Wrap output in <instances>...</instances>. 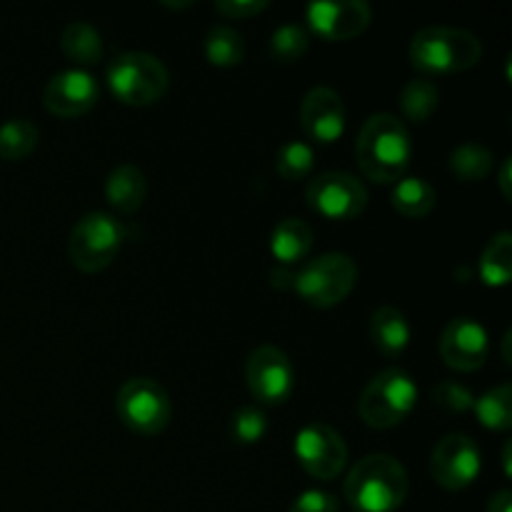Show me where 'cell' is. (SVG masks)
Wrapping results in <instances>:
<instances>
[{"label":"cell","instance_id":"6da1fadb","mask_svg":"<svg viewBox=\"0 0 512 512\" xmlns=\"http://www.w3.org/2000/svg\"><path fill=\"white\" fill-rule=\"evenodd\" d=\"M355 158L365 178L373 183H398L413 160V138L408 125L390 113L370 115L358 133Z\"/></svg>","mask_w":512,"mask_h":512},{"label":"cell","instance_id":"7a4b0ae2","mask_svg":"<svg viewBox=\"0 0 512 512\" xmlns=\"http://www.w3.org/2000/svg\"><path fill=\"white\" fill-rule=\"evenodd\" d=\"M408 493V473L393 455H365L345 478V500L358 512H395L403 508Z\"/></svg>","mask_w":512,"mask_h":512},{"label":"cell","instance_id":"3957f363","mask_svg":"<svg viewBox=\"0 0 512 512\" xmlns=\"http://www.w3.org/2000/svg\"><path fill=\"white\" fill-rule=\"evenodd\" d=\"M408 58L413 68L423 73V78L433 80L475 68L483 58V43L470 30L430 25L413 35Z\"/></svg>","mask_w":512,"mask_h":512},{"label":"cell","instance_id":"277c9868","mask_svg":"<svg viewBox=\"0 0 512 512\" xmlns=\"http://www.w3.org/2000/svg\"><path fill=\"white\" fill-rule=\"evenodd\" d=\"M418 405V385L405 370L388 368L365 385L358 413L368 428L390 430L408 420Z\"/></svg>","mask_w":512,"mask_h":512},{"label":"cell","instance_id":"5b68a950","mask_svg":"<svg viewBox=\"0 0 512 512\" xmlns=\"http://www.w3.org/2000/svg\"><path fill=\"white\" fill-rule=\"evenodd\" d=\"M170 75L163 60L150 53H123L108 65V88L123 105L145 108L168 93Z\"/></svg>","mask_w":512,"mask_h":512},{"label":"cell","instance_id":"8992f818","mask_svg":"<svg viewBox=\"0 0 512 512\" xmlns=\"http://www.w3.org/2000/svg\"><path fill=\"white\" fill-rule=\"evenodd\" d=\"M358 285V265L345 253H325L295 273L293 290L313 308H335Z\"/></svg>","mask_w":512,"mask_h":512},{"label":"cell","instance_id":"52a82bcc","mask_svg":"<svg viewBox=\"0 0 512 512\" xmlns=\"http://www.w3.org/2000/svg\"><path fill=\"white\" fill-rule=\"evenodd\" d=\"M120 423L138 435H158L173 420V400L153 378H130L115 395Z\"/></svg>","mask_w":512,"mask_h":512},{"label":"cell","instance_id":"ba28073f","mask_svg":"<svg viewBox=\"0 0 512 512\" xmlns=\"http://www.w3.org/2000/svg\"><path fill=\"white\" fill-rule=\"evenodd\" d=\"M125 230L105 213H88L73 225L68 238V258L83 273H100L118 258Z\"/></svg>","mask_w":512,"mask_h":512},{"label":"cell","instance_id":"9c48e42d","mask_svg":"<svg viewBox=\"0 0 512 512\" xmlns=\"http://www.w3.org/2000/svg\"><path fill=\"white\" fill-rule=\"evenodd\" d=\"M305 200H308V208L320 218L348 223V220L360 218L368 208V188L355 175L330 170L310 180L305 188Z\"/></svg>","mask_w":512,"mask_h":512},{"label":"cell","instance_id":"30bf717a","mask_svg":"<svg viewBox=\"0 0 512 512\" xmlns=\"http://www.w3.org/2000/svg\"><path fill=\"white\" fill-rule=\"evenodd\" d=\"M295 458L315 480H335L348 465V445L343 435L325 423H308L295 435Z\"/></svg>","mask_w":512,"mask_h":512},{"label":"cell","instance_id":"8fae6325","mask_svg":"<svg viewBox=\"0 0 512 512\" xmlns=\"http://www.w3.org/2000/svg\"><path fill=\"white\" fill-rule=\"evenodd\" d=\"M245 383L263 405H283L295 390V368L275 345H260L245 360Z\"/></svg>","mask_w":512,"mask_h":512},{"label":"cell","instance_id":"7c38bea8","mask_svg":"<svg viewBox=\"0 0 512 512\" xmlns=\"http://www.w3.org/2000/svg\"><path fill=\"white\" fill-rule=\"evenodd\" d=\"M480 465V448L463 433L445 435L430 455V473L445 490H465L473 485L480 475Z\"/></svg>","mask_w":512,"mask_h":512},{"label":"cell","instance_id":"4fadbf2b","mask_svg":"<svg viewBox=\"0 0 512 512\" xmlns=\"http://www.w3.org/2000/svg\"><path fill=\"white\" fill-rule=\"evenodd\" d=\"M305 20L320 40L345 43L368 30V25L373 23V10L365 0H340V3L320 0L305 8Z\"/></svg>","mask_w":512,"mask_h":512},{"label":"cell","instance_id":"5bb4252c","mask_svg":"<svg viewBox=\"0 0 512 512\" xmlns=\"http://www.w3.org/2000/svg\"><path fill=\"white\" fill-rule=\"evenodd\" d=\"M488 330L475 318H453L440 335V358L458 373H475L488 363Z\"/></svg>","mask_w":512,"mask_h":512},{"label":"cell","instance_id":"9a60e30c","mask_svg":"<svg viewBox=\"0 0 512 512\" xmlns=\"http://www.w3.org/2000/svg\"><path fill=\"white\" fill-rule=\"evenodd\" d=\"M98 98V80L88 70L70 68L48 80L43 93V105L50 115L68 120L90 113L98 105Z\"/></svg>","mask_w":512,"mask_h":512},{"label":"cell","instance_id":"2e32d148","mask_svg":"<svg viewBox=\"0 0 512 512\" xmlns=\"http://www.w3.org/2000/svg\"><path fill=\"white\" fill-rule=\"evenodd\" d=\"M300 125L315 143H338L345 133V103L338 90L325 85L308 90L300 105Z\"/></svg>","mask_w":512,"mask_h":512},{"label":"cell","instance_id":"e0dca14e","mask_svg":"<svg viewBox=\"0 0 512 512\" xmlns=\"http://www.w3.org/2000/svg\"><path fill=\"white\" fill-rule=\"evenodd\" d=\"M315 243V233L303 218H283L270 233V253L283 268L303 263Z\"/></svg>","mask_w":512,"mask_h":512},{"label":"cell","instance_id":"ac0fdd59","mask_svg":"<svg viewBox=\"0 0 512 512\" xmlns=\"http://www.w3.org/2000/svg\"><path fill=\"white\" fill-rule=\"evenodd\" d=\"M370 340L375 348L385 355V358H398L405 348L410 345V323L398 308L393 305H380L373 315H370L368 325Z\"/></svg>","mask_w":512,"mask_h":512},{"label":"cell","instance_id":"d6986e66","mask_svg":"<svg viewBox=\"0 0 512 512\" xmlns=\"http://www.w3.org/2000/svg\"><path fill=\"white\" fill-rule=\"evenodd\" d=\"M145 195H148V183H145V175L140 173V168H135V165H118V168L105 178V200H108L118 213H138L145 203Z\"/></svg>","mask_w":512,"mask_h":512},{"label":"cell","instance_id":"ffe728a7","mask_svg":"<svg viewBox=\"0 0 512 512\" xmlns=\"http://www.w3.org/2000/svg\"><path fill=\"white\" fill-rule=\"evenodd\" d=\"M390 203L403 218H425L435 208V188L420 175H403L393 183Z\"/></svg>","mask_w":512,"mask_h":512},{"label":"cell","instance_id":"44dd1931","mask_svg":"<svg viewBox=\"0 0 512 512\" xmlns=\"http://www.w3.org/2000/svg\"><path fill=\"white\" fill-rule=\"evenodd\" d=\"M60 48H63L65 58L78 63L83 70L88 65L100 63L105 50L98 30L90 23H83V20H75V23L65 25L63 35H60Z\"/></svg>","mask_w":512,"mask_h":512},{"label":"cell","instance_id":"7402d4cb","mask_svg":"<svg viewBox=\"0 0 512 512\" xmlns=\"http://www.w3.org/2000/svg\"><path fill=\"white\" fill-rule=\"evenodd\" d=\"M480 280L488 288H505L512 278V233L493 235L480 255Z\"/></svg>","mask_w":512,"mask_h":512},{"label":"cell","instance_id":"603a6c76","mask_svg":"<svg viewBox=\"0 0 512 512\" xmlns=\"http://www.w3.org/2000/svg\"><path fill=\"white\" fill-rule=\"evenodd\" d=\"M205 58L215 68H235L245 58V40L230 25H213L205 35Z\"/></svg>","mask_w":512,"mask_h":512},{"label":"cell","instance_id":"cb8c5ba5","mask_svg":"<svg viewBox=\"0 0 512 512\" xmlns=\"http://www.w3.org/2000/svg\"><path fill=\"white\" fill-rule=\"evenodd\" d=\"M448 168L460 183H480L493 170V150L480 143H463L450 153Z\"/></svg>","mask_w":512,"mask_h":512},{"label":"cell","instance_id":"d4e9b609","mask_svg":"<svg viewBox=\"0 0 512 512\" xmlns=\"http://www.w3.org/2000/svg\"><path fill=\"white\" fill-rule=\"evenodd\" d=\"M440 90L430 78H415L400 93V110L408 123H425L438 110ZM403 120V123H405Z\"/></svg>","mask_w":512,"mask_h":512},{"label":"cell","instance_id":"484cf974","mask_svg":"<svg viewBox=\"0 0 512 512\" xmlns=\"http://www.w3.org/2000/svg\"><path fill=\"white\" fill-rule=\"evenodd\" d=\"M475 415H478L480 425L488 430H503L512 428V388L510 385H498V388L488 390L485 395L475 398L473 403Z\"/></svg>","mask_w":512,"mask_h":512},{"label":"cell","instance_id":"4316f807","mask_svg":"<svg viewBox=\"0 0 512 512\" xmlns=\"http://www.w3.org/2000/svg\"><path fill=\"white\" fill-rule=\"evenodd\" d=\"M38 128L25 118H13L0 125V158L23 160L38 145Z\"/></svg>","mask_w":512,"mask_h":512},{"label":"cell","instance_id":"83f0119b","mask_svg":"<svg viewBox=\"0 0 512 512\" xmlns=\"http://www.w3.org/2000/svg\"><path fill=\"white\" fill-rule=\"evenodd\" d=\"M315 165V150L305 140H290L275 155V170L283 180L295 183V180H305L313 173Z\"/></svg>","mask_w":512,"mask_h":512},{"label":"cell","instance_id":"f1b7e54d","mask_svg":"<svg viewBox=\"0 0 512 512\" xmlns=\"http://www.w3.org/2000/svg\"><path fill=\"white\" fill-rule=\"evenodd\" d=\"M310 45V35L308 30L300 28L295 23H285L270 35L268 40V53L275 63H298L305 53H308Z\"/></svg>","mask_w":512,"mask_h":512},{"label":"cell","instance_id":"f546056e","mask_svg":"<svg viewBox=\"0 0 512 512\" xmlns=\"http://www.w3.org/2000/svg\"><path fill=\"white\" fill-rule=\"evenodd\" d=\"M268 433V418L255 405H243L230 418V438L238 445H255Z\"/></svg>","mask_w":512,"mask_h":512},{"label":"cell","instance_id":"4dcf8cb0","mask_svg":"<svg viewBox=\"0 0 512 512\" xmlns=\"http://www.w3.org/2000/svg\"><path fill=\"white\" fill-rule=\"evenodd\" d=\"M433 400L440 410H445V413L460 415V413H468V410H473L475 395L470 393L465 385L453 383V380H443V383L435 385Z\"/></svg>","mask_w":512,"mask_h":512},{"label":"cell","instance_id":"1f68e13d","mask_svg":"<svg viewBox=\"0 0 512 512\" xmlns=\"http://www.w3.org/2000/svg\"><path fill=\"white\" fill-rule=\"evenodd\" d=\"M288 512H340V503L333 493L325 490H305L293 500Z\"/></svg>","mask_w":512,"mask_h":512},{"label":"cell","instance_id":"d6a6232c","mask_svg":"<svg viewBox=\"0 0 512 512\" xmlns=\"http://www.w3.org/2000/svg\"><path fill=\"white\" fill-rule=\"evenodd\" d=\"M215 10L228 20H245L268 10V0H218Z\"/></svg>","mask_w":512,"mask_h":512},{"label":"cell","instance_id":"836d02e7","mask_svg":"<svg viewBox=\"0 0 512 512\" xmlns=\"http://www.w3.org/2000/svg\"><path fill=\"white\" fill-rule=\"evenodd\" d=\"M270 285H273V288H278V290H293L295 273H293V270L283 268V265H280V268H273V270H270Z\"/></svg>","mask_w":512,"mask_h":512},{"label":"cell","instance_id":"e575fe53","mask_svg":"<svg viewBox=\"0 0 512 512\" xmlns=\"http://www.w3.org/2000/svg\"><path fill=\"white\" fill-rule=\"evenodd\" d=\"M488 512H512V493L510 490H500L490 498Z\"/></svg>","mask_w":512,"mask_h":512},{"label":"cell","instance_id":"d590c367","mask_svg":"<svg viewBox=\"0 0 512 512\" xmlns=\"http://www.w3.org/2000/svg\"><path fill=\"white\" fill-rule=\"evenodd\" d=\"M498 185H500V193H503L505 200L512 198V188H510V158L503 160V165H500V175H498Z\"/></svg>","mask_w":512,"mask_h":512},{"label":"cell","instance_id":"8d00e7d4","mask_svg":"<svg viewBox=\"0 0 512 512\" xmlns=\"http://www.w3.org/2000/svg\"><path fill=\"white\" fill-rule=\"evenodd\" d=\"M503 465H505V475H510V443H505L503 448Z\"/></svg>","mask_w":512,"mask_h":512},{"label":"cell","instance_id":"74e56055","mask_svg":"<svg viewBox=\"0 0 512 512\" xmlns=\"http://www.w3.org/2000/svg\"><path fill=\"white\" fill-rule=\"evenodd\" d=\"M163 5H168V8H190L193 3H163Z\"/></svg>","mask_w":512,"mask_h":512}]
</instances>
